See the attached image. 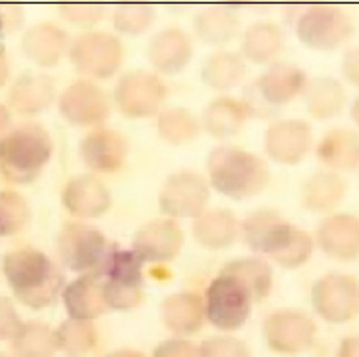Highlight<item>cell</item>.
I'll use <instances>...</instances> for the list:
<instances>
[{
    "instance_id": "8",
    "label": "cell",
    "mask_w": 359,
    "mask_h": 357,
    "mask_svg": "<svg viewBox=\"0 0 359 357\" xmlns=\"http://www.w3.org/2000/svg\"><path fill=\"white\" fill-rule=\"evenodd\" d=\"M57 250L62 260L75 271H86L102 266L107 256L105 237L97 229L81 224H69L57 237Z\"/></svg>"
},
{
    "instance_id": "4",
    "label": "cell",
    "mask_w": 359,
    "mask_h": 357,
    "mask_svg": "<svg viewBox=\"0 0 359 357\" xmlns=\"http://www.w3.org/2000/svg\"><path fill=\"white\" fill-rule=\"evenodd\" d=\"M97 274L107 279L104 295L109 308L125 311L138 306L142 300V258L134 250H109Z\"/></svg>"
},
{
    "instance_id": "18",
    "label": "cell",
    "mask_w": 359,
    "mask_h": 357,
    "mask_svg": "<svg viewBox=\"0 0 359 357\" xmlns=\"http://www.w3.org/2000/svg\"><path fill=\"white\" fill-rule=\"evenodd\" d=\"M63 203L76 216H96L107 208L109 199L105 187L100 186L96 180L79 178L67 186Z\"/></svg>"
},
{
    "instance_id": "12",
    "label": "cell",
    "mask_w": 359,
    "mask_h": 357,
    "mask_svg": "<svg viewBox=\"0 0 359 357\" xmlns=\"http://www.w3.org/2000/svg\"><path fill=\"white\" fill-rule=\"evenodd\" d=\"M319 245L329 256L352 260L359 255V220L348 214L332 216L319 227Z\"/></svg>"
},
{
    "instance_id": "9",
    "label": "cell",
    "mask_w": 359,
    "mask_h": 357,
    "mask_svg": "<svg viewBox=\"0 0 359 357\" xmlns=\"http://www.w3.org/2000/svg\"><path fill=\"white\" fill-rule=\"evenodd\" d=\"M298 34L311 48L331 50L352 34V21L337 8L316 6L300 18Z\"/></svg>"
},
{
    "instance_id": "27",
    "label": "cell",
    "mask_w": 359,
    "mask_h": 357,
    "mask_svg": "<svg viewBox=\"0 0 359 357\" xmlns=\"http://www.w3.org/2000/svg\"><path fill=\"white\" fill-rule=\"evenodd\" d=\"M342 103H344V92L337 81H331V79L313 81L310 94H308V107L313 117H332L342 109Z\"/></svg>"
},
{
    "instance_id": "15",
    "label": "cell",
    "mask_w": 359,
    "mask_h": 357,
    "mask_svg": "<svg viewBox=\"0 0 359 357\" xmlns=\"http://www.w3.org/2000/svg\"><path fill=\"white\" fill-rule=\"evenodd\" d=\"M62 113L71 123H92L105 115L104 94L88 84H75L62 96Z\"/></svg>"
},
{
    "instance_id": "6",
    "label": "cell",
    "mask_w": 359,
    "mask_h": 357,
    "mask_svg": "<svg viewBox=\"0 0 359 357\" xmlns=\"http://www.w3.org/2000/svg\"><path fill=\"white\" fill-rule=\"evenodd\" d=\"M252 295L235 275L222 271L207 289V317L222 330L239 329L250 314Z\"/></svg>"
},
{
    "instance_id": "34",
    "label": "cell",
    "mask_w": 359,
    "mask_h": 357,
    "mask_svg": "<svg viewBox=\"0 0 359 357\" xmlns=\"http://www.w3.org/2000/svg\"><path fill=\"white\" fill-rule=\"evenodd\" d=\"M339 357H359V338H346L340 346Z\"/></svg>"
},
{
    "instance_id": "22",
    "label": "cell",
    "mask_w": 359,
    "mask_h": 357,
    "mask_svg": "<svg viewBox=\"0 0 359 357\" xmlns=\"http://www.w3.org/2000/svg\"><path fill=\"white\" fill-rule=\"evenodd\" d=\"M260 88L268 102H290L300 90L304 88V73L292 65H277L273 71H269L268 75L262 76Z\"/></svg>"
},
{
    "instance_id": "11",
    "label": "cell",
    "mask_w": 359,
    "mask_h": 357,
    "mask_svg": "<svg viewBox=\"0 0 359 357\" xmlns=\"http://www.w3.org/2000/svg\"><path fill=\"white\" fill-rule=\"evenodd\" d=\"M65 308L71 314V319L90 321L107 308L104 295V281L97 274L84 275L75 283H71L63 295Z\"/></svg>"
},
{
    "instance_id": "39",
    "label": "cell",
    "mask_w": 359,
    "mask_h": 357,
    "mask_svg": "<svg viewBox=\"0 0 359 357\" xmlns=\"http://www.w3.org/2000/svg\"><path fill=\"white\" fill-rule=\"evenodd\" d=\"M0 235H2V226H0Z\"/></svg>"
},
{
    "instance_id": "35",
    "label": "cell",
    "mask_w": 359,
    "mask_h": 357,
    "mask_svg": "<svg viewBox=\"0 0 359 357\" xmlns=\"http://www.w3.org/2000/svg\"><path fill=\"white\" fill-rule=\"evenodd\" d=\"M8 76V63H6V58L2 54V50H0V86L4 84Z\"/></svg>"
},
{
    "instance_id": "26",
    "label": "cell",
    "mask_w": 359,
    "mask_h": 357,
    "mask_svg": "<svg viewBox=\"0 0 359 357\" xmlns=\"http://www.w3.org/2000/svg\"><path fill=\"white\" fill-rule=\"evenodd\" d=\"M224 271L235 275L237 279H241L247 285V289L250 290V295H252L256 302L264 300L268 296L269 289H271V271L260 260L231 262L229 266L224 268Z\"/></svg>"
},
{
    "instance_id": "10",
    "label": "cell",
    "mask_w": 359,
    "mask_h": 357,
    "mask_svg": "<svg viewBox=\"0 0 359 357\" xmlns=\"http://www.w3.org/2000/svg\"><path fill=\"white\" fill-rule=\"evenodd\" d=\"M316 323L298 311H277L266 321V338L271 350L298 353L308 350L316 338Z\"/></svg>"
},
{
    "instance_id": "37",
    "label": "cell",
    "mask_w": 359,
    "mask_h": 357,
    "mask_svg": "<svg viewBox=\"0 0 359 357\" xmlns=\"http://www.w3.org/2000/svg\"><path fill=\"white\" fill-rule=\"evenodd\" d=\"M8 121H10V117H8V111L0 105V130H4V128H6Z\"/></svg>"
},
{
    "instance_id": "29",
    "label": "cell",
    "mask_w": 359,
    "mask_h": 357,
    "mask_svg": "<svg viewBox=\"0 0 359 357\" xmlns=\"http://www.w3.org/2000/svg\"><path fill=\"white\" fill-rule=\"evenodd\" d=\"M199 357H250L247 346L235 338H210L201 346Z\"/></svg>"
},
{
    "instance_id": "14",
    "label": "cell",
    "mask_w": 359,
    "mask_h": 357,
    "mask_svg": "<svg viewBox=\"0 0 359 357\" xmlns=\"http://www.w3.org/2000/svg\"><path fill=\"white\" fill-rule=\"evenodd\" d=\"M182 245V234L174 224H151L140 231L136 241V255L142 260H168Z\"/></svg>"
},
{
    "instance_id": "7",
    "label": "cell",
    "mask_w": 359,
    "mask_h": 357,
    "mask_svg": "<svg viewBox=\"0 0 359 357\" xmlns=\"http://www.w3.org/2000/svg\"><path fill=\"white\" fill-rule=\"evenodd\" d=\"M311 296L316 311L331 323H344L359 314V283L350 275H327Z\"/></svg>"
},
{
    "instance_id": "1",
    "label": "cell",
    "mask_w": 359,
    "mask_h": 357,
    "mask_svg": "<svg viewBox=\"0 0 359 357\" xmlns=\"http://www.w3.org/2000/svg\"><path fill=\"white\" fill-rule=\"evenodd\" d=\"M4 274L15 298L33 309L50 306L63 285L62 271L35 248H21L6 255Z\"/></svg>"
},
{
    "instance_id": "28",
    "label": "cell",
    "mask_w": 359,
    "mask_h": 357,
    "mask_svg": "<svg viewBox=\"0 0 359 357\" xmlns=\"http://www.w3.org/2000/svg\"><path fill=\"white\" fill-rule=\"evenodd\" d=\"M29 208L25 199L14 191L0 193V226L2 235L15 234L27 222Z\"/></svg>"
},
{
    "instance_id": "24",
    "label": "cell",
    "mask_w": 359,
    "mask_h": 357,
    "mask_svg": "<svg viewBox=\"0 0 359 357\" xmlns=\"http://www.w3.org/2000/svg\"><path fill=\"white\" fill-rule=\"evenodd\" d=\"M123 151H125L123 140L115 136V134H105V147L102 132L86 137L83 145L84 161L94 166V168H100V170L115 168L117 165H121Z\"/></svg>"
},
{
    "instance_id": "32",
    "label": "cell",
    "mask_w": 359,
    "mask_h": 357,
    "mask_svg": "<svg viewBox=\"0 0 359 357\" xmlns=\"http://www.w3.org/2000/svg\"><path fill=\"white\" fill-rule=\"evenodd\" d=\"M155 357H199V350L184 340H168L155 350Z\"/></svg>"
},
{
    "instance_id": "3",
    "label": "cell",
    "mask_w": 359,
    "mask_h": 357,
    "mask_svg": "<svg viewBox=\"0 0 359 357\" xmlns=\"http://www.w3.org/2000/svg\"><path fill=\"white\" fill-rule=\"evenodd\" d=\"M52 142L39 124L18 126L0 140V172L8 182L27 184L48 163Z\"/></svg>"
},
{
    "instance_id": "25",
    "label": "cell",
    "mask_w": 359,
    "mask_h": 357,
    "mask_svg": "<svg viewBox=\"0 0 359 357\" xmlns=\"http://www.w3.org/2000/svg\"><path fill=\"white\" fill-rule=\"evenodd\" d=\"M57 348L67 351L69 356L79 357L88 353L96 346V329L92 327L90 321L84 319H69L57 329L55 332Z\"/></svg>"
},
{
    "instance_id": "17",
    "label": "cell",
    "mask_w": 359,
    "mask_h": 357,
    "mask_svg": "<svg viewBox=\"0 0 359 357\" xmlns=\"http://www.w3.org/2000/svg\"><path fill=\"white\" fill-rule=\"evenodd\" d=\"M54 96L50 79L42 75H23L10 92V102L15 111L23 115H33L44 109Z\"/></svg>"
},
{
    "instance_id": "21",
    "label": "cell",
    "mask_w": 359,
    "mask_h": 357,
    "mask_svg": "<svg viewBox=\"0 0 359 357\" xmlns=\"http://www.w3.org/2000/svg\"><path fill=\"white\" fill-rule=\"evenodd\" d=\"M63 46H65V33L52 25L33 27L23 41L25 54L41 65H52L57 62Z\"/></svg>"
},
{
    "instance_id": "20",
    "label": "cell",
    "mask_w": 359,
    "mask_h": 357,
    "mask_svg": "<svg viewBox=\"0 0 359 357\" xmlns=\"http://www.w3.org/2000/svg\"><path fill=\"white\" fill-rule=\"evenodd\" d=\"M12 350L15 357H52L57 350V340L48 325L31 321L21 325L12 342Z\"/></svg>"
},
{
    "instance_id": "2",
    "label": "cell",
    "mask_w": 359,
    "mask_h": 357,
    "mask_svg": "<svg viewBox=\"0 0 359 357\" xmlns=\"http://www.w3.org/2000/svg\"><path fill=\"white\" fill-rule=\"evenodd\" d=\"M245 235L255 250L269 252L285 268H298L311 255L310 237L281 222L276 213L252 214L245 224Z\"/></svg>"
},
{
    "instance_id": "13",
    "label": "cell",
    "mask_w": 359,
    "mask_h": 357,
    "mask_svg": "<svg viewBox=\"0 0 359 357\" xmlns=\"http://www.w3.org/2000/svg\"><path fill=\"white\" fill-rule=\"evenodd\" d=\"M310 147V126L302 121H285L268 132V151L281 163H298Z\"/></svg>"
},
{
    "instance_id": "19",
    "label": "cell",
    "mask_w": 359,
    "mask_h": 357,
    "mask_svg": "<svg viewBox=\"0 0 359 357\" xmlns=\"http://www.w3.org/2000/svg\"><path fill=\"white\" fill-rule=\"evenodd\" d=\"M319 157L337 168H353L359 163V136L350 130H332L321 140Z\"/></svg>"
},
{
    "instance_id": "31",
    "label": "cell",
    "mask_w": 359,
    "mask_h": 357,
    "mask_svg": "<svg viewBox=\"0 0 359 357\" xmlns=\"http://www.w3.org/2000/svg\"><path fill=\"white\" fill-rule=\"evenodd\" d=\"M21 325L23 323H21L20 316H18L12 302L4 296H0V340L14 338L18 330L21 329Z\"/></svg>"
},
{
    "instance_id": "38",
    "label": "cell",
    "mask_w": 359,
    "mask_h": 357,
    "mask_svg": "<svg viewBox=\"0 0 359 357\" xmlns=\"http://www.w3.org/2000/svg\"><path fill=\"white\" fill-rule=\"evenodd\" d=\"M352 115H353V121L359 124V97L358 102L353 103V109H352Z\"/></svg>"
},
{
    "instance_id": "5",
    "label": "cell",
    "mask_w": 359,
    "mask_h": 357,
    "mask_svg": "<svg viewBox=\"0 0 359 357\" xmlns=\"http://www.w3.org/2000/svg\"><path fill=\"white\" fill-rule=\"evenodd\" d=\"M208 166L212 168L215 186L233 197L258 193L268 182V170L262 161L237 149H218Z\"/></svg>"
},
{
    "instance_id": "36",
    "label": "cell",
    "mask_w": 359,
    "mask_h": 357,
    "mask_svg": "<svg viewBox=\"0 0 359 357\" xmlns=\"http://www.w3.org/2000/svg\"><path fill=\"white\" fill-rule=\"evenodd\" d=\"M109 357H144L138 351H130V350H123V351H115V353H111Z\"/></svg>"
},
{
    "instance_id": "23",
    "label": "cell",
    "mask_w": 359,
    "mask_h": 357,
    "mask_svg": "<svg viewBox=\"0 0 359 357\" xmlns=\"http://www.w3.org/2000/svg\"><path fill=\"white\" fill-rule=\"evenodd\" d=\"M346 184L337 174L319 172L304 186V205L310 210H329L344 197Z\"/></svg>"
},
{
    "instance_id": "16",
    "label": "cell",
    "mask_w": 359,
    "mask_h": 357,
    "mask_svg": "<svg viewBox=\"0 0 359 357\" xmlns=\"http://www.w3.org/2000/svg\"><path fill=\"white\" fill-rule=\"evenodd\" d=\"M163 321L178 335H191L203 323V304L194 295L170 296L163 304Z\"/></svg>"
},
{
    "instance_id": "33",
    "label": "cell",
    "mask_w": 359,
    "mask_h": 357,
    "mask_svg": "<svg viewBox=\"0 0 359 357\" xmlns=\"http://www.w3.org/2000/svg\"><path fill=\"white\" fill-rule=\"evenodd\" d=\"M344 75L348 81L359 86V46L352 48L344 58Z\"/></svg>"
},
{
    "instance_id": "30",
    "label": "cell",
    "mask_w": 359,
    "mask_h": 357,
    "mask_svg": "<svg viewBox=\"0 0 359 357\" xmlns=\"http://www.w3.org/2000/svg\"><path fill=\"white\" fill-rule=\"evenodd\" d=\"M252 31H256V54L252 58L264 62L277 52L279 44H281V34L273 25H260Z\"/></svg>"
},
{
    "instance_id": "40",
    "label": "cell",
    "mask_w": 359,
    "mask_h": 357,
    "mask_svg": "<svg viewBox=\"0 0 359 357\" xmlns=\"http://www.w3.org/2000/svg\"><path fill=\"white\" fill-rule=\"evenodd\" d=\"M0 357H6V356H4V353H0Z\"/></svg>"
}]
</instances>
